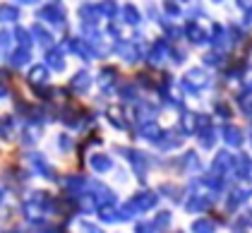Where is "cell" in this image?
<instances>
[{
    "label": "cell",
    "instance_id": "obj_1",
    "mask_svg": "<svg viewBox=\"0 0 252 233\" xmlns=\"http://www.w3.org/2000/svg\"><path fill=\"white\" fill-rule=\"evenodd\" d=\"M27 159H29V166L34 168V173H39L41 178H46V180H53V178H56V168H53V164H51L46 156L32 152Z\"/></svg>",
    "mask_w": 252,
    "mask_h": 233
},
{
    "label": "cell",
    "instance_id": "obj_2",
    "mask_svg": "<svg viewBox=\"0 0 252 233\" xmlns=\"http://www.w3.org/2000/svg\"><path fill=\"white\" fill-rule=\"evenodd\" d=\"M36 17L41 20L51 22L53 27H58V22L63 24V17H65V7L58 5V2H48V5H43L41 10H36Z\"/></svg>",
    "mask_w": 252,
    "mask_h": 233
},
{
    "label": "cell",
    "instance_id": "obj_3",
    "mask_svg": "<svg viewBox=\"0 0 252 233\" xmlns=\"http://www.w3.org/2000/svg\"><path fill=\"white\" fill-rule=\"evenodd\" d=\"M20 139H22V144H27V147L39 144V139H41L39 123H24V125H22V130H20Z\"/></svg>",
    "mask_w": 252,
    "mask_h": 233
},
{
    "label": "cell",
    "instance_id": "obj_4",
    "mask_svg": "<svg viewBox=\"0 0 252 233\" xmlns=\"http://www.w3.org/2000/svg\"><path fill=\"white\" fill-rule=\"evenodd\" d=\"M32 41H39L41 48H46V51H51V46H53V34L46 29V27H41V24H32Z\"/></svg>",
    "mask_w": 252,
    "mask_h": 233
},
{
    "label": "cell",
    "instance_id": "obj_5",
    "mask_svg": "<svg viewBox=\"0 0 252 233\" xmlns=\"http://www.w3.org/2000/svg\"><path fill=\"white\" fill-rule=\"evenodd\" d=\"M48 77H51V70H48L46 65H32V67H29V75H27V79H29L32 87L48 84Z\"/></svg>",
    "mask_w": 252,
    "mask_h": 233
},
{
    "label": "cell",
    "instance_id": "obj_6",
    "mask_svg": "<svg viewBox=\"0 0 252 233\" xmlns=\"http://www.w3.org/2000/svg\"><path fill=\"white\" fill-rule=\"evenodd\" d=\"M46 65H48V70L63 72V70H65V56L58 53V48H51V51L46 53Z\"/></svg>",
    "mask_w": 252,
    "mask_h": 233
},
{
    "label": "cell",
    "instance_id": "obj_7",
    "mask_svg": "<svg viewBox=\"0 0 252 233\" xmlns=\"http://www.w3.org/2000/svg\"><path fill=\"white\" fill-rule=\"evenodd\" d=\"M22 15V10L17 5H0V24H10L17 22Z\"/></svg>",
    "mask_w": 252,
    "mask_h": 233
},
{
    "label": "cell",
    "instance_id": "obj_8",
    "mask_svg": "<svg viewBox=\"0 0 252 233\" xmlns=\"http://www.w3.org/2000/svg\"><path fill=\"white\" fill-rule=\"evenodd\" d=\"M29 63H32V53H29V51H24V48H17V51H12V56H10V67L20 70V67L29 65Z\"/></svg>",
    "mask_w": 252,
    "mask_h": 233
},
{
    "label": "cell",
    "instance_id": "obj_9",
    "mask_svg": "<svg viewBox=\"0 0 252 233\" xmlns=\"http://www.w3.org/2000/svg\"><path fill=\"white\" fill-rule=\"evenodd\" d=\"M12 36H15V39H17V41H20V46H22V48H24V51H29V48L34 46V41H32V34H29V32L24 29V27H17Z\"/></svg>",
    "mask_w": 252,
    "mask_h": 233
},
{
    "label": "cell",
    "instance_id": "obj_10",
    "mask_svg": "<svg viewBox=\"0 0 252 233\" xmlns=\"http://www.w3.org/2000/svg\"><path fill=\"white\" fill-rule=\"evenodd\" d=\"M53 147H56V152H70L72 149V142H70V137L67 135H56L53 137Z\"/></svg>",
    "mask_w": 252,
    "mask_h": 233
},
{
    "label": "cell",
    "instance_id": "obj_11",
    "mask_svg": "<svg viewBox=\"0 0 252 233\" xmlns=\"http://www.w3.org/2000/svg\"><path fill=\"white\" fill-rule=\"evenodd\" d=\"M10 46H12V34H10L7 29H0V48L7 51Z\"/></svg>",
    "mask_w": 252,
    "mask_h": 233
},
{
    "label": "cell",
    "instance_id": "obj_12",
    "mask_svg": "<svg viewBox=\"0 0 252 233\" xmlns=\"http://www.w3.org/2000/svg\"><path fill=\"white\" fill-rule=\"evenodd\" d=\"M103 161H106L103 156H94V159H92V166H94V168H98V171H101V168H106V164H103Z\"/></svg>",
    "mask_w": 252,
    "mask_h": 233
},
{
    "label": "cell",
    "instance_id": "obj_13",
    "mask_svg": "<svg viewBox=\"0 0 252 233\" xmlns=\"http://www.w3.org/2000/svg\"><path fill=\"white\" fill-rule=\"evenodd\" d=\"M7 97H10V87H7V82H0V99Z\"/></svg>",
    "mask_w": 252,
    "mask_h": 233
},
{
    "label": "cell",
    "instance_id": "obj_14",
    "mask_svg": "<svg viewBox=\"0 0 252 233\" xmlns=\"http://www.w3.org/2000/svg\"><path fill=\"white\" fill-rule=\"evenodd\" d=\"M2 204H5V193L0 190V207H2Z\"/></svg>",
    "mask_w": 252,
    "mask_h": 233
}]
</instances>
